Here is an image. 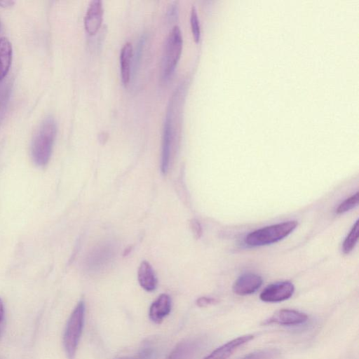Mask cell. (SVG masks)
Listing matches in <instances>:
<instances>
[{
    "label": "cell",
    "instance_id": "1",
    "mask_svg": "<svg viewBox=\"0 0 359 359\" xmlns=\"http://www.w3.org/2000/svg\"><path fill=\"white\" fill-rule=\"evenodd\" d=\"M57 126L52 116L46 117L36 130L31 144V155L34 163L46 165L50 158Z\"/></svg>",
    "mask_w": 359,
    "mask_h": 359
},
{
    "label": "cell",
    "instance_id": "2",
    "mask_svg": "<svg viewBox=\"0 0 359 359\" xmlns=\"http://www.w3.org/2000/svg\"><path fill=\"white\" fill-rule=\"evenodd\" d=\"M297 224V221H288L266 226L250 233L245 242L254 247L274 243L291 233Z\"/></svg>",
    "mask_w": 359,
    "mask_h": 359
},
{
    "label": "cell",
    "instance_id": "3",
    "mask_svg": "<svg viewBox=\"0 0 359 359\" xmlns=\"http://www.w3.org/2000/svg\"><path fill=\"white\" fill-rule=\"evenodd\" d=\"M85 304L78 303L71 313L64 333V346L69 358H73L79 344L84 323Z\"/></svg>",
    "mask_w": 359,
    "mask_h": 359
},
{
    "label": "cell",
    "instance_id": "4",
    "mask_svg": "<svg viewBox=\"0 0 359 359\" xmlns=\"http://www.w3.org/2000/svg\"><path fill=\"white\" fill-rule=\"evenodd\" d=\"M183 46L180 28L175 25L170 30L165 42L163 60V77L167 80L175 69L180 60Z\"/></svg>",
    "mask_w": 359,
    "mask_h": 359
},
{
    "label": "cell",
    "instance_id": "5",
    "mask_svg": "<svg viewBox=\"0 0 359 359\" xmlns=\"http://www.w3.org/2000/svg\"><path fill=\"white\" fill-rule=\"evenodd\" d=\"M294 291V285L289 281L271 284L265 287L259 298L266 302H279L292 297Z\"/></svg>",
    "mask_w": 359,
    "mask_h": 359
},
{
    "label": "cell",
    "instance_id": "6",
    "mask_svg": "<svg viewBox=\"0 0 359 359\" xmlns=\"http://www.w3.org/2000/svg\"><path fill=\"white\" fill-rule=\"evenodd\" d=\"M173 118L172 111L168 109L163 130L162 154H161V170L165 173L168 169L171 147L175 137Z\"/></svg>",
    "mask_w": 359,
    "mask_h": 359
},
{
    "label": "cell",
    "instance_id": "7",
    "mask_svg": "<svg viewBox=\"0 0 359 359\" xmlns=\"http://www.w3.org/2000/svg\"><path fill=\"white\" fill-rule=\"evenodd\" d=\"M308 319L306 314L293 309H280L274 313L264 324L294 325L304 323Z\"/></svg>",
    "mask_w": 359,
    "mask_h": 359
},
{
    "label": "cell",
    "instance_id": "8",
    "mask_svg": "<svg viewBox=\"0 0 359 359\" xmlns=\"http://www.w3.org/2000/svg\"><path fill=\"white\" fill-rule=\"evenodd\" d=\"M102 1H91L84 17V27L90 35L95 34L100 29L102 22Z\"/></svg>",
    "mask_w": 359,
    "mask_h": 359
},
{
    "label": "cell",
    "instance_id": "9",
    "mask_svg": "<svg viewBox=\"0 0 359 359\" xmlns=\"http://www.w3.org/2000/svg\"><path fill=\"white\" fill-rule=\"evenodd\" d=\"M261 276L252 273L243 274L233 285V291L238 295H247L255 292L262 284Z\"/></svg>",
    "mask_w": 359,
    "mask_h": 359
},
{
    "label": "cell",
    "instance_id": "10",
    "mask_svg": "<svg viewBox=\"0 0 359 359\" xmlns=\"http://www.w3.org/2000/svg\"><path fill=\"white\" fill-rule=\"evenodd\" d=\"M254 339V335L247 334L233 339L214 350L203 359H227L241 346Z\"/></svg>",
    "mask_w": 359,
    "mask_h": 359
},
{
    "label": "cell",
    "instance_id": "11",
    "mask_svg": "<svg viewBox=\"0 0 359 359\" xmlns=\"http://www.w3.org/2000/svg\"><path fill=\"white\" fill-rule=\"evenodd\" d=\"M171 310V299L166 294H161L151 305L149 316L155 323H161Z\"/></svg>",
    "mask_w": 359,
    "mask_h": 359
},
{
    "label": "cell",
    "instance_id": "12",
    "mask_svg": "<svg viewBox=\"0 0 359 359\" xmlns=\"http://www.w3.org/2000/svg\"><path fill=\"white\" fill-rule=\"evenodd\" d=\"M200 342L189 339L180 342L171 351L167 359H192L200 348Z\"/></svg>",
    "mask_w": 359,
    "mask_h": 359
},
{
    "label": "cell",
    "instance_id": "13",
    "mask_svg": "<svg viewBox=\"0 0 359 359\" xmlns=\"http://www.w3.org/2000/svg\"><path fill=\"white\" fill-rule=\"evenodd\" d=\"M137 278L140 286L148 292L154 290L157 285V279L151 264L143 261L138 269Z\"/></svg>",
    "mask_w": 359,
    "mask_h": 359
},
{
    "label": "cell",
    "instance_id": "14",
    "mask_svg": "<svg viewBox=\"0 0 359 359\" xmlns=\"http://www.w3.org/2000/svg\"><path fill=\"white\" fill-rule=\"evenodd\" d=\"M13 48L6 37L0 38V82L7 75L12 62Z\"/></svg>",
    "mask_w": 359,
    "mask_h": 359
},
{
    "label": "cell",
    "instance_id": "15",
    "mask_svg": "<svg viewBox=\"0 0 359 359\" xmlns=\"http://www.w3.org/2000/svg\"><path fill=\"white\" fill-rule=\"evenodd\" d=\"M133 46L130 42H127L122 47L120 53L121 81L125 86L128 85L130 79Z\"/></svg>",
    "mask_w": 359,
    "mask_h": 359
},
{
    "label": "cell",
    "instance_id": "16",
    "mask_svg": "<svg viewBox=\"0 0 359 359\" xmlns=\"http://www.w3.org/2000/svg\"><path fill=\"white\" fill-rule=\"evenodd\" d=\"M358 221H356V222L352 227L351 231L349 232L348 235L346 236L343 243L342 250L344 253L348 254L350 252L353 250L358 241Z\"/></svg>",
    "mask_w": 359,
    "mask_h": 359
},
{
    "label": "cell",
    "instance_id": "17",
    "mask_svg": "<svg viewBox=\"0 0 359 359\" xmlns=\"http://www.w3.org/2000/svg\"><path fill=\"white\" fill-rule=\"evenodd\" d=\"M279 354L276 348H265L250 353L239 359H276Z\"/></svg>",
    "mask_w": 359,
    "mask_h": 359
},
{
    "label": "cell",
    "instance_id": "18",
    "mask_svg": "<svg viewBox=\"0 0 359 359\" xmlns=\"http://www.w3.org/2000/svg\"><path fill=\"white\" fill-rule=\"evenodd\" d=\"M359 201V193L356 192L355 194L344 201L337 208L336 212L337 214L344 213L358 205Z\"/></svg>",
    "mask_w": 359,
    "mask_h": 359
},
{
    "label": "cell",
    "instance_id": "19",
    "mask_svg": "<svg viewBox=\"0 0 359 359\" xmlns=\"http://www.w3.org/2000/svg\"><path fill=\"white\" fill-rule=\"evenodd\" d=\"M190 23L195 41L198 42L201 36L200 25L196 9L192 6L190 14Z\"/></svg>",
    "mask_w": 359,
    "mask_h": 359
},
{
    "label": "cell",
    "instance_id": "20",
    "mask_svg": "<svg viewBox=\"0 0 359 359\" xmlns=\"http://www.w3.org/2000/svg\"><path fill=\"white\" fill-rule=\"evenodd\" d=\"M190 228L194 236L196 239L200 238L202 235V227L200 222L195 219H191L190 221Z\"/></svg>",
    "mask_w": 359,
    "mask_h": 359
},
{
    "label": "cell",
    "instance_id": "21",
    "mask_svg": "<svg viewBox=\"0 0 359 359\" xmlns=\"http://www.w3.org/2000/svg\"><path fill=\"white\" fill-rule=\"evenodd\" d=\"M177 15H178L177 3L176 1H173L170 4V6L168 8L167 17L170 20L173 21L177 18Z\"/></svg>",
    "mask_w": 359,
    "mask_h": 359
},
{
    "label": "cell",
    "instance_id": "22",
    "mask_svg": "<svg viewBox=\"0 0 359 359\" xmlns=\"http://www.w3.org/2000/svg\"><path fill=\"white\" fill-rule=\"evenodd\" d=\"M217 299L208 297H201L196 300V304L199 307H205L217 303Z\"/></svg>",
    "mask_w": 359,
    "mask_h": 359
},
{
    "label": "cell",
    "instance_id": "23",
    "mask_svg": "<svg viewBox=\"0 0 359 359\" xmlns=\"http://www.w3.org/2000/svg\"><path fill=\"white\" fill-rule=\"evenodd\" d=\"M8 91L6 89H3L0 92V118L2 116V113L4 111L6 103L8 99Z\"/></svg>",
    "mask_w": 359,
    "mask_h": 359
},
{
    "label": "cell",
    "instance_id": "24",
    "mask_svg": "<svg viewBox=\"0 0 359 359\" xmlns=\"http://www.w3.org/2000/svg\"><path fill=\"white\" fill-rule=\"evenodd\" d=\"M4 304L0 298V334L2 330L3 324H4Z\"/></svg>",
    "mask_w": 359,
    "mask_h": 359
},
{
    "label": "cell",
    "instance_id": "25",
    "mask_svg": "<svg viewBox=\"0 0 359 359\" xmlns=\"http://www.w3.org/2000/svg\"><path fill=\"white\" fill-rule=\"evenodd\" d=\"M15 4L14 1L10 0H1L0 1V6L3 8H10L13 6Z\"/></svg>",
    "mask_w": 359,
    "mask_h": 359
},
{
    "label": "cell",
    "instance_id": "26",
    "mask_svg": "<svg viewBox=\"0 0 359 359\" xmlns=\"http://www.w3.org/2000/svg\"><path fill=\"white\" fill-rule=\"evenodd\" d=\"M118 359H135V358H130V357H123Z\"/></svg>",
    "mask_w": 359,
    "mask_h": 359
},
{
    "label": "cell",
    "instance_id": "27",
    "mask_svg": "<svg viewBox=\"0 0 359 359\" xmlns=\"http://www.w3.org/2000/svg\"><path fill=\"white\" fill-rule=\"evenodd\" d=\"M0 30H1V22H0Z\"/></svg>",
    "mask_w": 359,
    "mask_h": 359
}]
</instances>
